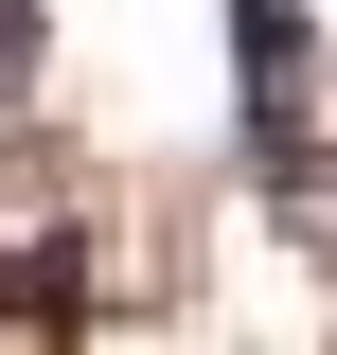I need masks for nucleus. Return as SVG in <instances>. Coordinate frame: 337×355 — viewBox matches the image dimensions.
Segmentation results:
<instances>
[{"instance_id":"1","label":"nucleus","mask_w":337,"mask_h":355,"mask_svg":"<svg viewBox=\"0 0 337 355\" xmlns=\"http://www.w3.org/2000/svg\"><path fill=\"white\" fill-rule=\"evenodd\" d=\"M231 36H249V107H266V142H302V89H320L302 0H231Z\"/></svg>"},{"instance_id":"2","label":"nucleus","mask_w":337,"mask_h":355,"mask_svg":"<svg viewBox=\"0 0 337 355\" xmlns=\"http://www.w3.org/2000/svg\"><path fill=\"white\" fill-rule=\"evenodd\" d=\"M36 53H53V18H36V0H0V107L36 89Z\"/></svg>"}]
</instances>
